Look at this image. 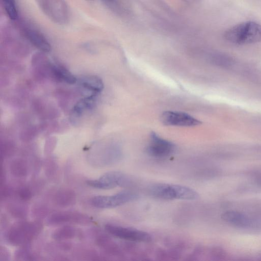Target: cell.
<instances>
[{
    "label": "cell",
    "mask_w": 261,
    "mask_h": 261,
    "mask_svg": "<svg viewBox=\"0 0 261 261\" xmlns=\"http://www.w3.org/2000/svg\"><path fill=\"white\" fill-rule=\"evenodd\" d=\"M76 200L75 192L68 188L57 190L51 195V201L54 205L60 207H67L73 205Z\"/></svg>",
    "instance_id": "obj_12"
},
{
    "label": "cell",
    "mask_w": 261,
    "mask_h": 261,
    "mask_svg": "<svg viewBox=\"0 0 261 261\" xmlns=\"http://www.w3.org/2000/svg\"><path fill=\"white\" fill-rule=\"evenodd\" d=\"M106 2H112L113 1V0H103Z\"/></svg>",
    "instance_id": "obj_29"
},
{
    "label": "cell",
    "mask_w": 261,
    "mask_h": 261,
    "mask_svg": "<svg viewBox=\"0 0 261 261\" xmlns=\"http://www.w3.org/2000/svg\"><path fill=\"white\" fill-rule=\"evenodd\" d=\"M138 195L132 191H123L111 196H96L90 200L91 205L99 208L115 207L137 199Z\"/></svg>",
    "instance_id": "obj_6"
},
{
    "label": "cell",
    "mask_w": 261,
    "mask_h": 261,
    "mask_svg": "<svg viewBox=\"0 0 261 261\" xmlns=\"http://www.w3.org/2000/svg\"><path fill=\"white\" fill-rule=\"evenodd\" d=\"M95 95H90L80 100L73 108L74 115L79 116L85 111L92 108L95 102Z\"/></svg>",
    "instance_id": "obj_20"
},
{
    "label": "cell",
    "mask_w": 261,
    "mask_h": 261,
    "mask_svg": "<svg viewBox=\"0 0 261 261\" xmlns=\"http://www.w3.org/2000/svg\"><path fill=\"white\" fill-rule=\"evenodd\" d=\"M175 149V146L173 143L152 132L150 136L149 144L146 147V152L152 156L163 158L172 153Z\"/></svg>",
    "instance_id": "obj_9"
},
{
    "label": "cell",
    "mask_w": 261,
    "mask_h": 261,
    "mask_svg": "<svg viewBox=\"0 0 261 261\" xmlns=\"http://www.w3.org/2000/svg\"><path fill=\"white\" fill-rule=\"evenodd\" d=\"M80 231L75 228L65 225L56 229L52 233V238L57 241H65L80 236Z\"/></svg>",
    "instance_id": "obj_16"
},
{
    "label": "cell",
    "mask_w": 261,
    "mask_h": 261,
    "mask_svg": "<svg viewBox=\"0 0 261 261\" xmlns=\"http://www.w3.org/2000/svg\"><path fill=\"white\" fill-rule=\"evenodd\" d=\"M42 13L51 21L60 25L67 23L70 11L65 0H35Z\"/></svg>",
    "instance_id": "obj_4"
},
{
    "label": "cell",
    "mask_w": 261,
    "mask_h": 261,
    "mask_svg": "<svg viewBox=\"0 0 261 261\" xmlns=\"http://www.w3.org/2000/svg\"><path fill=\"white\" fill-rule=\"evenodd\" d=\"M96 244L108 254L118 255L120 253L118 246L107 236L99 234L95 237Z\"/></svg>",
    "instance_id": "obj_17"
},
{
    "label": "cell",
    "mask_w": 261,
    "mask_h": 261,
    "mask_svg": "<svg viewBox=\"0 0 261 261\" xmlns=\"http://www.w3.org/2000/svg\"><path fill=\"white\" fill-rule=\"evenodd\" d=\"M148 192L151 196L163 200H194L198 197L197 192L190 187L165 183L151 185Z\"/></svg>",
    "instance_id": "obj_3"
},
{
    "label": "cell",
    "mask_w": 261,
    "mask_h": 261,
    "mask_svg": "<svg viewBox=\"0 0 261 261\" xmlns=\"http://www.w3.org/2000/svg\"><path fill=\"white\" fill-rule=\"evenodd\" d=\"M225 39L239 45L254 43L261 40V24L249 21L236 24L224 34Z\"/></svg>",
    "instance_id": "obj_2"
},
{
    "label": "cell",
    "mask_w": 261,
    "mask_h": 261,
    "mask_svg": "<svg viewBox=\"0 0 261 261\" xmlns=\"http://www.w3.org/2000/svg\"><path fill=\"white\" fill-rule=\"evenodd\" d=\"M6 209L10 215L15 219L23 220L27 216V205L25 202L17 199L7 202Z\"/></svg>",
    "instance_id": "obj_15"
},
{
    "label": "cell",
    "mask_w": 261,
    "mask_h": 261,
    "mask_svg": "<svg viewBox=\"0 0 261 261\" xmlns=\"http://www.w3.org/2000/svg\"><path fill=\"white\" fill-rule=\"evenodd\" d=\"M43 228L40 220L34 221H20L12 225L6 231L5 238L13 246L29 244L41 232Z\"/></svg>",
    "instance_id": "obj_1"
},
{
    "label": "cell",
    "mask_w": 261,
    "mask_h": 261,
    "mask_svg": "<svg viewBox=\"0 0 261 261\" xmlns=\"http://www.w3.org/2000/svg\"><path fill=\"white\" fill-rule=\"evenodd\" d=\"M49 211V208L44 203H36L32 207V213L38 220L48 215Z\"/></svg>",
    "instance_id": "obj_25"
},
{
    "label": "cell",
    "mask_w": 261,
    "mask_h": 261,
    "mask_svg": "<svg viewBox=\"0 0 261 261\" xmlns=\"http://www.w3.org/2000/svg\"><path fill=\"white\" fill-rule=\"evenodd\" d=\"M34 192L32 186L20 185L15 189L14 196L16 199L25 202L32 199Z\"/></svg>",
    "instance_id": "obj_21"
},
{
    "label": "cell",
    "mask_w": 261,
    "mask_h": 261,
    "mask_svg": "<svg viewBox=\"0 0 261 261\" xmlns=\"http://www.w3.org/2000/svg\"><path fill=\"white\" fill-rule=\"evenodd\" d=\"M22 32L27 40L35 47L44 53L51 49V45L45 36L38 29L29 24H23Z\"/></svg>",
    "instance_id": "obj_11"
},
{
    "label": "cell",
    "mask_w": 261,
    "mask_h": 261,
    "mask_svg": "<svg viewBox=\"0 0 261 261\" xmlns=\"http://www.w3.org/2000/svg\"><path fill=\"white\" fill-rule=\"evenodd\" d=\"M128 179L122 172L110 171L94 180H88L86 184L89 187L98 189L108 190L116 187L126 186Z\"/></svg>",
    "instance_id": "obj_8"
},
{
    "label": "cell",
    "mask_w": 261,
    "mask_h": 261,
    "mask_svg": "<svg viewBox=\"0 0 261 261\" xmlns=\"http://www.w3.org/2000/svg\"><path fill=\"white\" fill-rule=\"evenodd\" d=\"M211 253L214 257H220L225 256L224 251L222 249L218 247L213 248Z\"/></svg>",
    "instance_id": "obj_27"
},
{
    "label": "cell",
    "mask_w": 261,
    "mask_h": 261,
    "mask_svg": "<svg viewBox=\"0 0 261 261\" xmlns=\"http://www.w3.org/2000/svg\"><path fill=\"white\" fill-rule=\"evenodd\" d=\"M9 170L11 175L15 178H25L29 173V165L26 161L16 159L10 162Z\"/></svg>",
    "instance_id": "obj_18"
},
{
    "label": "cell",
    "mask_w": 261,
    "mask_h": 261,
    "mask_svg": "<svg viewBox=\"0 0 261 261\" xmlns=\"http://www.w3.org/2000/svg\"><path fill=\"white\" fill-rule=\"evenodd\" d=\"M44 169L45 175L49 179L53 181L58 179L59 168L54 160H47L44 163Z\"/></svg>",
    "instance_id": "obj_22"
},
{
    "label": "cell",
    "mask_w": 261,
    "mask_h": 261,
    "mask_svg": "<svg viewBox=\"0 0 261 261\" xmlns=\"http://www.w3.org/2000/svg\"><path fill=\"white\" fill-rule=\"evenodd\" d=\"M257 182L261 185V174H260L257 177Z\"/></svg>",
    "instance_id": "obj_28"
},
{
    "label": "cell",
    "mask_w": 261,
    "mask_h": 261,
    "mask_svg": "<svg viewBox=\"0 0 261 261\" xmlns=\"http://www.w3.org/2000/svg\"><path fill=\"white\" fill-rule=\"evenodd\" d=\"M11 255L10 252L4 246H1L0 247V260L7 261L10 259Z\"/></svg>",
    "instance_id": "obj_26"
},
{
    "label": "cell",
    "mask_w": 261,
    "mask_h": 261,
    "mask_svg": "<svg viewBox=\"0 0 261 261\" xmlns=\"http://www.w3.org/2000/svg\"><path fill=\"white\" fill-rule=\"evenodd\" d=\"M35 255L27 248H22L17 250L14 253V257L18 260H35Z\"/></svg>",
    "instance_id": "obj_24"
},
{
    "label": "cell",
    "mask_w": 261,
    "mask_h": 261,
    "mask_svg": "<svg viewBox=\"0 0 261 261\" xmlns=\"http://www.w3.org/2000/svg\"><path fill=\"white\" fill-rule=\"evenodd\" d=\"M79 83L82 87L96 95L101 92L104 87L102 80L96 75L84 76L80 79Z\"/></svg>",
    "instance_id": "obj_14"
},
{
    "label": "cell",
    "mask_w": 261,
    "mask_h": 261,
    "mask_svg": "<svg viewBox=\"0 0 261 261\" xmlns=\"http://www.w3.org/2000/svg\"><path fill=\"white\" fill-rule=\"evenodd\" d=\"M221 218L225 222L239 227L245 228L251 224V221L247 216L234 211L225 212L222 214Z\"/></svg>",
    "instance_id": "obj_13"
},
{
    "label": "cell",
    "mask_w": 261,
    "mask_h": 261,
    "mask_svg": "<svg viewBox=\"0 0 261 261\" xmlns=\"http://www.w3.org/2000/svg\"><path fill=\"white\" fill-rule=\"evenodd\" d=\"M4 10L10 19L16 20L18 17V9L15 0H2Z\"/></svg>",
    "instance_id": "obj_23"
},
{
    "label": "cell",
    "mask_w": 261,
    "mask_h": 261,
    "mask_svg": "<svg viewBox=\"0 0 261 261\" xmlns=\"http://www.w3.org/2000/svg\"><path fill=\"white\" fill-rule=\"evenodd\" d=\"M49 226L65 225L68 224L89 225L93 223V219L88 215L75 211H60L53 213L46 219Z\"/></svg>",
    "instance_id": "obj_5"
},
{
    "label": "cell",
    "mask_w": 261,
    "mask_h": 261,
    "mask_svg": "<svg viewBox=\"0 0 261 261\" xmlns=\"http://www.w3.org/2000/svg\"><path fill=\"white\" fill-rule=\"evenodd\" d=\"M51 71L54 75L59 80L69 84L76 83V77L67 69L59 65H52Z\"/></svg>",
    "instance_id": "obj_19"
},
{
    "label": "cell",
    "mask_w": 261,
    "mask_h": 261,
    "mask_svg": "<svg viewBox=\"0 0 261 261\" xmlns=\"http://www.w3.org/2000/svg\"><path fill=\"white\" fill-rule=\"evenodd\" d=\"M87 1H93V0H87Z\"/></svg>",
    "instance_id": "obj_30"
},
{
    "label": "cell",
    "mask_w": 261,
    "mask_h": 261,
    "mask_svg": "<svg viewBox=\"0 0 261 261\" xmlns=\"http://www.w3.org/2000/svg\"><path fill=\"white\" fill-rule=\"evenodd\" d=\"M105 228L111 235L122 240L140 242L151 240L150 234L142 230L111 224L106 225Z\"/></svg>",
    "instance_id": "obj_7"
},
{
    "label": "cell",
    "mask_w": 261,
    "mask_h": 261,
    "mask_svg": "<svg viewBox=\"0 0 261 261\" xmlns=\"http://www.w3.org/2000/svg\"><path fill=\"white\" fill-rule=\"evenodd\" d=\"M162 122L167 125L178 126H193L201 122L192 116L184 112L166 111L161 116Z\"/></svg>",
    "instance_id": "obj_10"
}]
</instances>
